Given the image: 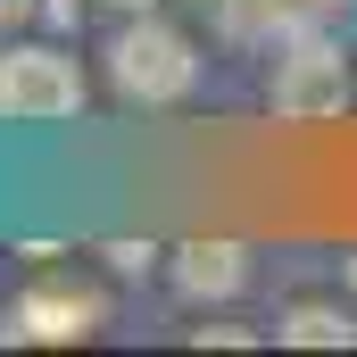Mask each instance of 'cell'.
<instances>
[{
	"label": "cell",
	"mask_w": 357,
	"mask_h": 357,
	"mask_svg": "<svg viewBox=\"0 0 357 357\" xmlns=\"http://www.w3.org/2000/svg\"><path fill=\"white\" fill-rule=\"evenodd\" d=\"M349 100H357V75H349V50L324 33V17H316V25H291V33L274 42L266 108L282 125H324V116H341Z\"/></svg>",
	"instance_id": "6da1fadb"
},
{
	"label": "cell",
	"mask_w": 357,
	"mask_h": 357,
	"mask_svg": "<svg viewBox=\"0 0 357 357\" xmlns=\"http://www.w3.org/2000/svg\"><path fill=\"white\" fill-rule=\"evenodd\" d=\"M108 84H116V100H133V108H175V100L199 91V42L183 25H167V17L133 8L116 25V42H108Z\"/></svg>",
	"instance_id": "7a4b0ae2"
},
{
	"label": "cell",
	"mask_w": 357,
	"mask_h": 357,
	"mask_svg": "<svg viewBox=\"0 0 357 357\" xmlns=\"http://www.w3.org/2000/svg\"><path fill=\"white\" fill-rule=\"evenodd\" d=\"M84 67L59 42H0V125H59L84 116Z\"/></svg>",
	"instance_id": "3957f363"
},
{
	"label": "cell",
	"mask_w": 357,
	"mask_h": 357,
	"mask_svg": "<svg viewBox=\"0 0 357 357\" xmlns=\"http://www.w3.org/2000/svg\"><path fill=\"white\" fill-rule=\"evenodd\" d=\"M108 324V299L75 282V274H33L25 291H17V307H8V324H0V341H33V349H75Z\"/></svg>",
	"instance_id": "277c9868"
},
{
	"label": "cell",
	"mask_w": 357,
	"mask_h": 357,
	"mask_svg": "<svg viewBox=\"0 0 357 357\" xmlns=\"http://www.w3.org/2000/svg\"><path fill=\"white\" fill-rule=\"evenodd\" d=\"M183 299H199V307H225V299H241L250 291V241H183L175 258H167Z\"/></svg>",
	"instance_id": "5b68a950"
},
{
	"label": "cell",
	"mask_w": 357,
	"mask_h": 357,
	"mask_svg": "<svg viewBox=\"0 0 357 357\" xmlns=\"http://www.w3.org/2000/svg\"><path fill=\"white\" fill-rule=\"evenodd\" d=\"M274 341L282 349H357V299H291Z\"/></svg>",
	"instance_id": "8992f818"
},
{
	"label": "cell",
	"mask_w": 357,
	"mask_h": 357,
	"mask_svg": "<svg viewBox=\"0 0 357 357\" xmlns=\"http://www.w3.org/2000/svg\"><path fill=\"white\" fill-rule=\"evenodd\" d=\"M100 258H108L116 274H150V266H158V250H150V241H100Z\"/></svg>",
	"instance_id": "52a82bcc"
},
{
	"label": "cell",
	"mask_w": 357,
	"mask_h": 357,
	"mask_svg": "<svg viewBox=\"0 0 357 357\" xmlns=\"http://www.w3.org/2000/svg\"><path fill=\"white\" fill-rule=\"evenodd\" d=\"M42 17H50V25H75V17H84V0H42Z\"/></svg>",
	"instance_id": "ba28073f"
},
{
	"label": "cell",
	"mask_w": 357,
	"mask_h": 357,
	"mask_svg": "<svg viewBox=\"0 0 357 357\" xmlns=\"http://www.w3.org/2000/svg\"><path fill=\"white\" fill-rule=\"evenodd\" d=\"M341 291H349V299H357V250H349V258H341Z\"/></svg>",
	"instance_id": "9c48e42d"
},
{
	"label": "cell",
	"mask_w": 357,
	"mask_h": 357,
	"mask_svg": "<svg viewBox=\"0 0 357 357\" xmlns=\"http://www.w3.org/2000/svg\"><path fill=\"white\" fill-rule=\"evenodd\" d=\"M25 8H33V0H0V25H17V17H25Z\"/></svg>",
	"instance_id": "30bf717a"
},
{
	"label": "cell",
	"mask_w": 357,
	"mask_h": 357,
	"mask_svg": "<svg viewBox=\"0 0 357 357\" xmlns=\"http://www.w3.org/2000/svg\"><path fill=\"white\" fill-rule=\"evenodd\" d=\"M333 8H341V17H349V8H357V0H316V17H333Z\"/></svg>",
	"instance_id": "8fae6325"
},
{
	"label": "cell",
	"mask_w": 357,
	"mask_h": 357,
	"mask_svg": "<svg viewBox=\"0 0 357 357\" xmlns=\"http://www.w3.org/2000/svg\"><path fill=\"white\" fill-rule=\"evenodd\" d=\"M116 8H150V0H116Z\"/></svg>",
	"instance_id": "7c38bea8"
}]
</instances>
